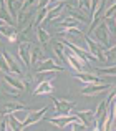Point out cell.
<instances>
[{"label": "cell", "mask_w": 116, "mask_h": 131, "mask_svg": "<svg viewBox=\"0 0 116 131\" xmlns=\"http://www.w3.org/2000/svg\"><path fill=\"white\" fill-rule=\"evenodd\" d=\"M110 86H113V83H91V85H86L83 90H81V95H85V96H95V95H98V93H101V91H106Z\"/></svg>", "instance_id": "cell-12"}, {"label": "cell", "mask_w": 116, "mask_h": 131, "mask_svg": "<svg viewBox=\"0 0 116 131\" xmlns=\"http://www.w3.org/2000/svg\"><path fill=\"white\" fill-rule=\"evenodd\" d=\"M88 37H93V42L98 45V47L101 48V50H108L110 47H113L114 42V33H111L110 30H108V27L105 25L103 20H98L96 23H95L93 27L90 28V35Z\"/></svg>", "instance_id": "cell-1"}, {"label": "cell", "mask_w": 116, "mask_h": 131, "mask_svg": "<svg viewBox=\"0 0 116 131\" xmlns=\"http://www.w3.org/2000/svg\"><path fill=\"white\" fill-rule=\"evenodd\" d=\"M15 3H17V5H18V7H22V3H23V0H15Z\"/></svg>", "instance_id": "cell-26"}, {"label": "cell", "mask_w": 116, "mask_h": 131, "mask_svg": "<svg viewBox=\"0 0 116 131\" xmlns=\"http://www.w3.org/2000/svg\"><path fill=\"white\" fill-rule=\"evenodd\" d=\"M48 110H50V106H43V108H40V110H30L28 116L22 121V126L27 128V126H32V125H35V123L45 119V115L48 113Z\"/></svg>", "instance_id": "cell-7"}, {"label": "cell", "mask_w": 116, "mask_h": 131, "mask_svg": "<svg viewBox=\"0 0 116 131\" xmlns=\"http://www.w3.org/2000/svg\"><path fill=\"white\" fill-rule=\"evenodd\" d=\"M53 93V85L50 80H45V81H40L37 85V88L33 90V96H40V95H52Z\"/></svg>", "instance_id": "cell-17"}, {"label": "cell", "mask_w": 116, "mask_h": 131, "mask_svg": "<svg viewBox=\"0 0 116 131\" xmlns=\"http://www.w3.org/2000/svg\"><path fill=\"white\" fill-rule=\"evenodd\" d=\"M2 77H3V83L5 85L18 90L20 93L25 90V81H23L22 77H17V75H12V73H2Z\"/></svg>", "instance_id": "cell-11"}, {"label": "cell", "mask_w": 116, "mask_h": 131, "mask_svg": "<svg viewBox=\"0 0 116 131\" xmlns=\"http://www.w3.org/2000/svg\"><path fill=\"white\" fill-rule=\"evenodd\" d=\"M3 50V58H5V61H7V67H8V70H10V73L12 75H17V77H25V68H23V65L20 63V60L17 57H13V53L12 51H8V50H5V48H2Z\"/></svg>", "instance_id": "cell-3"}, {"label": "cell", "mask_w": 116, "mask_h": 131, "mask_svg": "<svg viewBox=\"0 0 116 131\" xmlns=\"http://www.w3.org/2000/svg\"><path fill=\"white\" fill-rule=\"evenodd\" d=\"M5 123H7V128H10L12 131H22V121L17 118L15 115H5Z\"/></svg>", "instance_id": "cell-18"}, {"label": "cell", "mask_w": 116, "mask_h": 131, "mask_svg": "<svg viewBox=\"0 0 116 131\" xmlns=\"http://www.w3.org/2000/svg\"><path fill=\"white\" fill-rule=\"evenodd\" d=\"M66 0H50V3H48V7H53V5H56V3H65Z\"/></svg>", "instance_id": "cell-24"}, {"label": "cell", "mask_w": 116, "mask_h": 131, "mask_svg": "<svg viewBox=\"0 0 116 131\" xmlns=\"http://www.w3.org/2000/svg\"><path fill=\"white\" fill-rule=\"evenodd\" d=\"M30 48H32V42H20L18 43V50H17V53H18V60L20 63L23 65V68H25V73L27 77H30Z\"/></svg>", "instance_id": "cell-4"}, {"label": "cell", "mask_w": 116, "mask_h": 131, "mask_svg": "<svg viewBox=\"0 0 116 131\" xmlns=\"http://www.w3.org/2000/svg\"><path fill=\"white\" fill-rule=\"evenodd\" d=\"M73 77L76 80H80L81 83H86V85H91V83H105V78L98 77L95 73H88V71H78V73H73Z\"/></svg>", "instance_id": "cell-13"}, {"label": "cell", "mask_w": 116, "mask_h": 131, "mask_svg": "<svg viewBox=\"0 0 116 131\" xmlns=\"http://www.w3.org/2000/svg\"><path fill=\"white\" fill-rule=\"evenodd\" d=\"M113 128H114V98L108 105V113H106V118H105L101 131H113Z\"/></svg>", "instance_id": "cell-15"}, {"label": "cell", "mask_w": 116, "mask_h": 131, "mask_svg": "<svg viewBox=\"0 0 116 131\" xmlns=\"http://www.w3.org/2000/svg\"><path fill=\"white\" fill-rule=\"evenodd\" d=\"M50 125L56 126V128H66V126L73 125V123H78V125H83V121H81L78 116L75 115H61V116H53V118L48 119Z\"/></svg>", "instance_id": "cell-5"}, {"label": "cell", "mask_w": 116, "mask_h": 131, "mask_svg": "<svg viewBox=\"0 0 116 131\" xmlns=\"http://www.w3.org/2000/svg\"><path fill=\"white\" fill-rule=\"evenodd\" d=\"M0 131H7V123H5V119H2V121H0Z\"/></svg>", "instance_id": "cell-25"}, {"label": "cell", "mask_w": 116, "mask_h": 131, "mask_svg": "<svg viewBox=\"0 0 116 131\" xmlns=\"http://www.w3.org/2000/svg\"><path fill=\"white\" fill-rule=\"evenodd\" d=\"M52 101L55 105V110L58 115H70V111L73 110L75 101L73 100H63V98H53L52 96Z\"/></svg>", "instance_id": "cell-8"}, {"label": "cell", "mask_w": 116, "mask_h": 131, "mask_svg": "<svg viewBox=\"0 0 116 131\" xmlns=\"http://www.w3.org/2000/svg\"><path fill=\"white\" fill-rule=\"evenodd\" d=\"M81 38L85 40V43H86V53L90 55L91 60H96V61H105V55H103V50H101L100 47H98L96 43L91 40V37L88 35H83Z\"/></svg>", "instance_id": "cell-6"}, {"label": "cell", "mask_w": 116, "mask_h": 131, "mask_svg": "<svg viewBox=\"0 0 116 131\" xmlns=\"http://www.w3.org/2000/svg\"><path fill=\"white\" fill-rule=\"evenodd\" d=\"M56 27H58V28H66V27H80V28H81L83 25H81V23L78 22V20H75L73 17L66 15L65 18L58 20V22H56Z\"/></svg>", "instance_id": "cell-19"}, {"label": "cell", "mask_w": 116, "mask_h": 131, "mask_svg": "<svg viewBox=\"0 0 116 131\" xmlns=\"http://www.w3.org/2000/svg\"><path fill=\"white\" fill-rule=\"evenodd\" d=\"M35 37H37V40L40 42V47H43L47 50L48 48V43H50V40H52V35H50L48 32H47L43 27H35Z\"/></svg>", "instance_id": "cell-16"}, {"label": "cell", "mask_w": 116, "mask_h": 131, "mask_svg": "<svg viewBox=\"0 0 116 131\" xmlns=\"http://www.w3.org/2000/svg\"><path fill=\"white\" fill-rule=\"evenodd\" d=\"M33 70H35V73H50V71H53V73H60V71L65 70V67L60 63L58 60L55 58H43L42 61H38V63L33 67Z\"/></svg>", "instance_id": "cell-2"}, {"label": "cell", "mask_w": 116, "mask_h": 131, "mask_svg": "<svg viewBox=\"0 0 116 131\" xmlns=\"http://www.w3.org/2000/svg\"><path fill=\"white\" fill-rule=\"evenodd\" d=\"M0 71H2V73H10L8 67H7V61H5V58H3L2 53H0Z\"/></svg>", "instance_id": "cell-21"}, {"label": "cell", "mask_w": 116, "mask_h": 131, "mask_svg": "<svg viewBox=\"0 0 116 131\" xmlns=\"http://www.w3.org/2000/svg\"><path fill=\"white\" fill-rule=\"evenodd\" d=\"M70 126H71V131H88V128L85 125H78V123H73Z\"/></svg>", "instance_id": "cell-23"}, {"label": "cell", "mask_w": 116, "mask_h": 131, "mask_svg": "<svg viewBox=\"0 0 116 131\" xmlns=\"http://www.w3.org/2000/svg\"><path fill=\"white\" fill-rule=\"evenodd\" d=\"M75 116L83 121V125L86 128H91L93 131H96V123H95V110H80L75 113Z\"/></svg>", "instance_id": "cell-10"}, {"label": "cell", "mask_w": 116, "mask_h": 131, "mask_svg": "<svg viewBox=\"0 0 116 131\" xmlns=\"http://www.w3.org/2000/svg\"><path fill=\"white\" fill-rule=\"evenodd\" d=\"M17 111H25V113H28L30 111V108H27L25 105H22V103H18V101H7V103H3L2 105V108H0V113L2 115H15Z\"/></svg>", "instance_id": "cell-9"}, {"label": "cell", "mask_w": 116, "mask_h": 131, "mask_svg": "<svg viewBox=\"0 0 116 131\" xmlns=\"http://www.w3.org/2000/svg\"><path fill=\"white\" fill-rule=\"evenodd\" d=\"M3 91L7 93V95H10V96H13V98H15V96H18L20 95V91L18 90H15V88H12V86H8V85H5V90H3Z\"/></svg>", "instance_id": "cell-22"}, {"label": "cell", "mask_w": 116, "mask_h": 131, "mask_svg": "<svg viewBox=\"0 0 116 131\" xmlns=\"http://www.w3.org/2000/svg\"><path fill=\"white\" fill-rule=\"evenodd\" d=\"M0 37H3V38H7L8 42L15 43L18 42V30H17L15 25H0Z\"/></svg>", "instance_id": "cell-14"}, {"label": "cell", "mask_w": 116, "mask_h": 131, "mask_svg": "<svg viewBox=\"0 0 116 131\" xmlns=\"http://www.w3.org/2000/svg\"><path fill=\"white\" fill-rule=\"evenodd\" d=\"M114 67H110V68H95L93 73L98 75V77H110V78H114Z\"/></svg>", "instance_id": "cell-20"}]
</instances>
